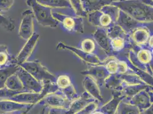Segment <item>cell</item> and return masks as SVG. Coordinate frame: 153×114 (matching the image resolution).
<instances>
[{"mask_svg":"<svg viewBox=\"0 0 153 114\" xmlns=\"http://www.w3.org/2000/svg\"><path fill=\"white\" fill-rule=\"evenodd\" d=\"M111 5L138 21L153 22V6L144 3L142 0H118Z\"/></svg>","mask_w":153,"mask_h":114,"instance_id":"cell-1","label":"cell"},{"mask_svg":"<svg viewBox=\"0 0 153 114\" xmlns=\"http://www.w3.org/2000/svg\"><path fill=\"white\" fill-rule=\"evenodd\" d=\"M111 57H118L133 46L130 36L121 28L115 25L107 30Z\"/></svg>","mask_w":153,"mask_h":114,"instance_id":"cell-2","label":"cell"},{"mask_svg":"<svg viewBox=\"0 0 153 114\" xmlns=\"http://www.w3.org/2000/svg\"><path fill=\"white\" fill-rule=\"evenodd\" d=\"M120 9L112 5L88 13V19L91 25L97 28L108 30L116 25Z\"/></svg>","mask_w":153,"mask_h":114,"instance_id":"cell-3","label":"cell"},{"mask_svg":"<svg viewBox=\"0 0 153 114\" xmlns=\"http://www.w3.org/2000/svg\"><path fill=\"white\" fill-rule=\"evenodd\" d=\"M128 61L135 67L153 76V49L133 45L128 51Z\"/></svg>","mask_w":153,"mask_h":114,"instance_id":"cell-4","label":"cell"},{"mask_svg":"<svg viewBox=\"0 0 153 114\" xmlns=\"http://www.w3.org/2000/svg\"><path fill=\"white\" fill-rule=\"evenodd\" d=\"M27 6L32 8L34 18L38 24L44 27L56 28L59 25L58 22L53 16L52 9L37 2L36 0H26Z\"/></svg>","mask_w":153,"mask_h":114,"instance_id":"cell-5","label":"cell"},{"mask_svg":"<svg viewBox=\"0 0 153 114\" xmlns=\"http://www.w3.org/2000/svg\"><path fill=\"white\" fill-rule=\"evenodd\" d=\"M53 16L57 19L59 25L64 31L69 33H84V23L82 17L77 16H71L62 13L53 12Z\"/></svg>","mask_w":153,"mask_h":114,"instance_id":"cell-6","label":"cell"},{"mask_svg":"<svg viewBox=\"0 0 153 114\" xmlns=\"http://www.w3.org/2000/svg\"><path fill=\"white\" fill-rule=\"evenodd\" d=\"M19 66L41 83L47 81L55 82L56 80L57 76L51 73L42 64L37 60L27 61Z\"/></svg>","mask_w":153,"mask_h":114,"instance_id":"cell-7","label":"cell"},{"mask_svg":"<svg viewBox=\"0 0 153 114\" xmlns=\"http://www.w3.org/2000/svg\"><path fill=\"white\" fill-rule=\"evenodd\" d=\"M125 100L137 107L142 112L153 106V86L142 90Z\"/></svg>","mask_w":153,"mask_h":114,"instance_id":"cell-8","label":"cell"},{"mask_svg":"<svg viewBox=\"0 0 153 114\" xmlns=\"http://www.w3.org/2000/svg\"><path fill=\"white\" fill-rule=\"evenodd\" d=\"M16 74L23 86V92H32L39 93L42 90V83L39 82L27 71L20 66L16 71Z\"/></svg>","mask_w":153,"mask_h":114,"instance_id":"cell-9","label":"cell"},{"mask_svg":"<svg viewBox=\"0 0 153 114\" xmlns=\"http://www.w3.org/2000/svg\"><path fill=\"white\" fill-rule=\"evenodd\" d=\"M55 83L58 91L70 101L77 98L79 95L76 93L70 76L66 74H61L56 77Z\"/></svg>","mask_w":153,"mask_h":114,"instance_id":"cell-10","label":"cell"},{"mask_svg":"<svg viewBox=\"0 0 153 114\" xmlns=\"http://www.w3.org/2000/svg\"><path fill=\"white\" fill-rule=\"evenodd\" d=\"M152 25L153 24L140 26L128 34L134 45L140 47L147 46L150 39L153 37V30H152Z\"/></svg>","mask_w":153,"mask_h":114,"instance_id":"cell-11","label":"cell"},{"mask_svg":"<svg viewBox=\"0 0 153 114\" xmlns=\"http://www.w3.org/2000/svg\"><path fill=\"white\" fill-rule=\"evenodd\" d=\"M71 101L67 99L59 91L45 96L39 103H43L50 108L67 110Z\"/></svg>","mask_w":153,"mask_h":114,"instance_id":"cell-12","label":"cell"},{"mask_svg":"<svg viewBox=\"0 0 153 114\" xmlns=\"http://www.w3.org/2000/svg\"><path fill=\"white\" fill-rule=\"evenodd\" d=\"M57 49L59 50L69 51L75 54L84 62L91 64H102V61L96 55L87 53L81 50L80 48L65 44L59 42L57 46Z\"/></svg>","mask_w":153,"mask_h":114,"instance_id":"cell-13","label":"cell"},{"mask_svg":"<svg viewBox=\"0 0 153 114\" xmlns=\"http://www.w3.org/2000/svg\"><path fill=\"white\" fill-rule=\"evenodd\" d=\"M39 35L38 33L34 32L30 38H29L20 50L17 56L15 57L16 63L17 65H20L26 61H29L30 57L34 50L36 46L38 43Z\"/></svg>","mask_w":153,"mask_h":114,"instance_id":"cell-14","label":"cell"},{"mask_svg":"<svg viewBox=\"0 0 153 114\" xmlns=\"http://www.w3.org/2000/svg\"><path fill=\"white\" fill-rule=\"evenodd\" d=\"M81 74L83 76H88L92 78L100 89L105 86V81L110 76L108 71L102 64H91V67L86 70L82 71Z\"/></svg>","mask_w":153,"mask_h":114,"instance_id":"cell-15","label":"cell"},{"mask_svg":"<svg viewBox=\"0 0 153 114\" xmlns=\"http://www.w3.org/2000/svg\"><path fill=\"white\" fill-rule=\"evenodd\" d=\"M34 33V16L32 10L27 9L22 13V19L19 27V35L27 41Z\"/></svg>","mask_w":153,"mask_h":114,"instance_id":"cell-16","label":"cell"},{"mask_svg":"<svg viewBox=\"0 0 153 114\" xmlns=\"http://www.w3.org/2000/svg\"><path fill=\"white\" fill-rule=\"evenodd\" d=\"M116 24L128 34L137 27L149 25L153 24V22L148 23L138 21L128 15V14L120 10Z\"/></svg>","mask_w":153,"mask_h":114,"instance_id":"cell-17","label":"cell"},{"mask_svg":"<svg viewBox=\"0 0 153 114\" xmlns=\"http://www.w3.org/2000/svg\"><path fill=\"white\" fill-rule=\"evenodd\" d=\"M45 96H46V94L42 91H41V92L39 93L21 92L8 98L7 99L22 104L33 106L36 104L39 103Z\"/></svg>","mask_w":153,"mask_h":114,"instance_id":"cell-18","label":"cell"},{"mask_svg":"<svg viewBox=\"0 0 153 114\" xmlns=\"http://www.w3.org/2000/svg\"><path fill=\"white\" fill-rule=\"evenodd\" d=\"M95 101L98 102L87 92L84 91L76 99L71 101L69 107L67 110H65L64 114H76L89 104Z\"/></svg>","mask_w":153,"mask_h":114,"instance_id":"cell-19","label":"cell"},{"mask_svg":"<svg viewBox=\"0 0 153 114\" xmlns=\"http://www.w3.org/2000/svg\"><path fill=\"white\" fill-rule=\"evenodd\" d=\"M82 85L85 91L91 95L96 101L98 103H102L103 99L100 87L92 78L85 76L82 81Z\"/></svg>","mask_w":153,"mask_h":114,"instance_id":"cell-20","label":"cell"},{"mask_svg":"<svg viewBox=\"0 0 153 114\" xmlns=\"http://www.w3.org/2000/svg\"><path fill=\"white\" fill-rule=\"evenodd\" d=\"M93 38L104 53H105L108 57H111L107 30L102 28H97L93 34Z\"/></svg>","mask_w":153,"mask_h":114,"instance_id":"cell-21","label":"cell"},{"mask_svg":"<svg viewBox=\"0 0 153 114\" xmlns=\"http://www.w3.org/2000/svg\"><path fill=\"white\" fill-rule=\"evenodd\" d=\"M112 99L106 104L102 105L100 110L105 114H115L120 102L125 99V97L121 91H113L112 93Z\"/></svg>","mask_w":153,"mask_h":114,"instance_id":"cell-22","label":"cell"},{"mask_svg":"<svg viewBox=\"0 0 153 114\" xmlns=\"http://www.w3.org/2000/svg\"><path fill=\"white\" fill-rule=\"evenodd\" d=\"M83 9L88 14L92 12L98 10L103 7L111 5L118 0H81Z\"/></svg>","mask_w":153,"mask_h":114,"instance_id":"cell-23","label":"cell"},{"mask_svg":"<svg viewBox=\"0 0 153 114\" xmlns=\"http://www.w3.org/2000/svg\"><path fill=\"white\" fill-rule=\"evenodd\" d=\"M32 106V105L22 104L7 99L0 100V113H1L28 110Z\"/></svg>","mask_w":153,"mask_h":114,"instance_id":"cell-24","label":"cell"},{"mask_svg":"<svg viewBox=\"0 0 153 114\" xmlns=\"http://www.w3.org/2000/svg\"><path fill=\"white\" fill-rule=\"evenodd\" d=\"M13 64H17L15 58L9 53L7 46L0 44V69H5Z\"/></svg>","mask_w":153,"mask_h":114,"instance_id":"cell-25","label":"cell"},{"mask_svg":"<svg viewBox=\"0 0 153 114\" xmlns=\"http://www.w3.org/2000/svg\"><path fill=\"white\" fill-rule=\"evenodd\" d=\"M5 88L15 94L23 92V86L16 72L9 76L5 83Z\"/></svg>","mask_w":153,"mask_h":114,"instance_id":"cell-26","label":"cell"},{"mask_svg":"<svg viewBox=\"0 0 153 114\" xmlns=\"http://www.w3.org/2000/svg\"><path fill=\"white\" fill-rule=\"evenodd\" d=\"M79 47L87 53L94 54L99 57L98 50L100 49L93 38H83L79 42ZM100 58V57H99Z\"/></svg>","mask_w":153,"mask_h":114,"instance_id":"cell-27","label":"cell"},{"mask_svg":"<svg viewBox=\"0 0 153 114\" xmlns=\"http://www.w3.org/2000/svg\"><path fill=\"white\" fill-rule=\"evenodd\" d=\"M150 86H150L146 83L128 85L125 86L122 89L121 92L125 97V99H127L135 95L141 90L147 89Z\"/></svg>","mask_w":153,"mask_h":114,"instance_id":"cell-28","label":"cell"},{"mask_svg":"<svg viewBox=\"0 0 153 114\" xmlns=\"http://www.w3.org/2000/svg\"><path fill=\"white\" fill-rule=\"evenodd\" d=\"M105 86L108 89L113 91H121L123 83L120 74H111L106 79Z\"/></svg>","mask_w":153,"mask_h":114,"instance_id":"cell-29","label":"cell"},{"mask_svg":"<svg viewBox=\"0 0 153 114\" xmlns=\"http://www.w3.org/2000/svg\"><path fill=\"white\" fill-rule=\"evenodd\" d=\"M40 4L51 8H66L73 11L68 0H36Z\"/></svg>","mask_w":153,"mask_h":114,"instance_id":"cell-30","label":"cell"},{"mask_svg":"<svg viewBox=\"0 0 153 114\" xmlns=\"http://www.w3.org/2000/svg\"><path fill=\"white\" fill-rule=\"evenodd\" d=\"M115 114H140V112L137 107L123 99L119 104Z\"/></svg>","mask_w":153,"mask_h":114,"instance_id":"cell-31","label":"cell"},{"mask_svg":"<svg viewBox=\"0 0 153 114\" xmlns=\"http://www.w3.org/2000/svg\"><path fill=\"white\" fill-rule=\"evenodd\" d=\"M19 65L13 64L5 69H0V90L5 88V83L7 78L15 73Z\"/></svg>","mask_w":153,"mask_h":114,"instance_id":"cell-32","label":"cell"},{"mask_svg":"<svg viewBox=\"0 0 153 114\" xmlns=\"http://www.w3.org/2000/svg\"><path fill=\"white\" fill-rule=\"evenodd\" d=\"M74 13L79 17H86L88 14L83 9V6L81 0H68Z\"/></svg>","mask_w":153,"mask_h":114,"instance_id":"cell-33","label":"cell"},{"mask_svg":"<svg viewBox=\"0 0 153 114\" xmlns=\"http://www.w3.org/2000/svg\"><path fill=\"white\" fill-rule=\"evenodd\" d=\"M0 24L7 30L13 31L15 28L14 22L13 19L9 17H5L0 13Z\"/></svg>","mask_w":153,"mask_h":114,"instance_id":"cell-34","label":"cell"},{"mask_svg":"<svg viewBox=\"0 0 153 114\" xmlns=\"http://www.w3.org/2000/svg\"><path fill=\"white\" fill-rule=\"evenodd\" d=\"M14 4V0H0V13L9 11Z\"/></svg>","mask_w":153,"mask_h":114,"instance_id":"cell-35","label":"cell"},{"mask_svg":"<svg viewBox=\"0 0 153 114\" xmlns=\"http://www.w3.org/2000/svg\"><path fill=\"white\" fill-rule=\"evenodd\" d=\"M98 102L95 101L89 104L88 106H86L85 107L83 108L82 110H81L80 112H79L77 114H90L93 111H94L98 108Z\"/></svg>","mask_w":153,"mask_h":114,"instance_id":"cell-36","label":"cell"},{"mask_svg":"<svg viewBox=\"0 0 153 114\" xmlns=\"http://www.w3.org/2000/svg\"><path fill=\"white\" fill-rule=\"evenodd\" d=\"M61 110L56 108H49L48 114H62Z\"/></svg>","mask_w":153,"mask_h":114,"instance_id":"cell-37","label":"cell"},{"mask_svg":"<svg viewBox=\"0 0 153 114\" xmlns=\"http://www.w3.org/2000/svg\"><path fill=\"white\" fill-rule=\"evenodd\" d=\"M140 114H153V106L146 110L140 112Z\"/></svg>","mask_w":153,"mask_h":114,"instance_id":"cell-38","label":"cell"},{"mask_svg":"<svg viewBox=\"0 0 153 114\" xmlns=\"http://www.w3.org/2000/svg\"><path fill=\"white\" fill-rule=\"evenodd\" d=\"M27 110H19V111H16L13 112H9V113H3L4 114H23Z\"/></svg>","mask_w":153,"mask_h":114,"instance_id":"cell-39","label":"cell"},{"mask_svg":"<svg viewBox=\"0 0 153 114\" xmlns=\"http://www.w3.org/2000/svg\"><path fill=\"white\" fill-rule=\"evenodd\" d=\"M90 114H105L101 110H100L99 107L98 108L97 110H96L94 111L91 113Z\"/></svg>","mask_w":153,"mask_h":114,"instance_id":"cell-40","label":"cell"},{"mask_svg":"<svg viewBox=\"0 0 153 114\" xmlns=\"http://www.w3.org/2000/svg\"><path fill=\"white\" fill-rule=\"evenodd\" d=\"M45 110H46V107L44 108V109H43V110L42 111V112L41 113V114H45Z\"/></svg>","mask_w":153,"mask_h":114,"instance_id":"cell-41","label":"cell"},{"mask_svg":"<svg viewBox=\"0 0 153 114\" xmlns=\"http://www.w3.org/2000/svg\"><path fill=\"white\" fill-rule=\"evenodd\" d=\"M0 25H1V24H0Z\"/></svg>","mask_w":153,"mask_h":114,"instance_id":"cell-42","label":"cell"},{"mask_svg":"<svg viewBox=\"0 0 153 114\" xmlns=\"http://www.w3.org/2000/svg\"></svg>","mask_w":153,"mask_h":114,"instance_id":"cell-43","label":"cell"}]
</instances>
